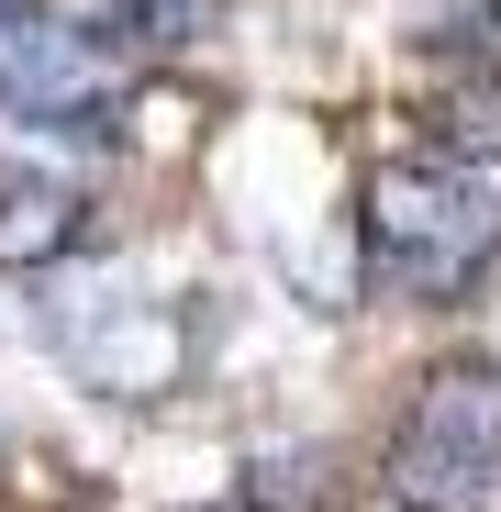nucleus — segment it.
Here are the masks:
<instances>
[{
	"mask_svg": "<svg viewBox=\"0 0 501 512\" xmlns=\"http://www.w3.org/2000/svg\"><path fill=\"white\" fill-rule=\"evenodd\" d=\"M446 156L468 167V156H501V78H479V90H446Z\"/></svg>",
	"mask_w": 501,
	"mask_h": 512,
	"instance_id": "obj_6",
	"label": "nucleus"
},
{
	"mask_svg": "<svg viewBox=\"0 0 501 512\" xmlns=\"http://www.w3.org/2000/svg\"><path fill=\"white\" fill-rule=\"evenodd\" d=\"M401 512H501V357H446L390 423Z\"/></svg>",
	"mask_w": 501,
	"mask_h": 512,
	"instance_id": "obj_2",
	"label": "nucleus"
},
{
	"mask_svg": "<svg viewBox=\"0 0 501 512\" xmlns=\"http://www.w3.org/2000/svg\"><path fill=\"white\" fill-rule=\"evenodd\" d=\"M12 12H23V0H0V23H12Z\"/></svg>",
	"mask_w": 501,
	"mask_h": 512,
	"instance_id": "obj_7",
	"label": "nucleus"
},
{
	"mask_svg": "<svg viewBox=\"0 0 501 512\" xmlns=\"http://www.w3.org/2000/svg\"><path fill=\"white\" fill-rule=\"evenodd\" d=\"M357 234H368V268L412 301H468L501 256V201L479 167L457 156H379L368 190H357Z\"/></svg>",
	"mask_w": 501,
	"mask_h": 512,
	"instance_id": "obj_1",
	"label": "nucleus"
},
{
	"mask_svg": "<svg viewBox=\"0 0 501 512\" xmlns=\"http://www.w3.org/2000/svg\"><path fill=\"white\" fill-rule=\"evenodd\" d=\"M90 234V201L67 179H0V268H56Z\"/></svg>",
	"mask_w": 501,
	"mask_h": 512,
	"instance_id": "obj_5",
	"label": "nucleus"
},
{
	"mask_svg": "<svg viewBox=\"0 0 501 512\" xmlns=\"http://www.w3.org/2000/svg\"><path fill=\"white\" fill-rule=\"evenodd\" d=\"M234 23V0H90V34L112 67H167V56H201Z\"/></svg>",
	"mask_w": 501,
	"mask_h": 512,
	"instance_id": "obj_4",
	"label": "nucleus"
},
{
	"mask_svg": "<svg viewBox=\"0 0 501 512\" xmlns=\"http://www.w3.org/2000/svg\"><path fill=\"white\" fill-rule=\"evenodd\" d=\"M112 112H123V67L78 23H45V12L0 23V123H23V134H112Z\"/></svg>",
	"mask_w": 501,
	"mask_h": 512,
	"instance_id": "obj_3",
	"label": "nucleus"
}]
</instances>
